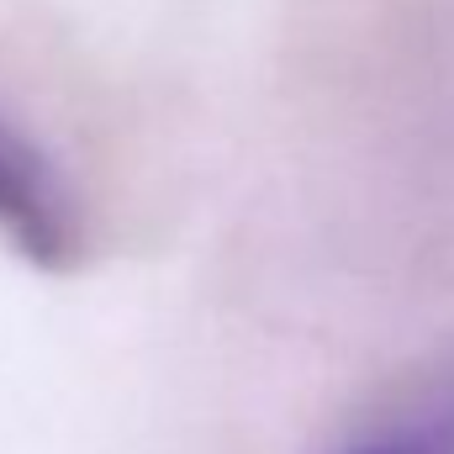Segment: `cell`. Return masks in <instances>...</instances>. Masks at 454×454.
Returning a JSON list of instances; mask_svg holds the SVG:
<instances>
[{
    "mask_svg": "<svg viewBox=\"0 0 454 454\" xmlns=\"http://www.w3.org/2000/svg\"><path fill=\"white\" fill-rule=\"evenodd\" d=\"M0 238L37 270H69L85 248L74 196L53 159L0 116Z\"/></svg>",
    "mask_w": 454,
    "mask_h": 454,
    "instance_id": "obj_1",
    "label": "cell"
},
{
    "mask_svg": "<svg viewBox=\"0 0 454 454\" xmlns=\"http://www.w3.org/2000/svg\"><path fill=\"white\" fill-rule=\"evenodd\" d=\"M328 454H454V354L380 396Z\"/></svg>",
    "mask_w": 454,
    "mask_h": 454,
    "instance_id": "obj_2",
    "label": "cell"
}]
</instances>
